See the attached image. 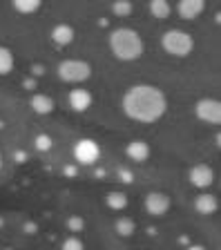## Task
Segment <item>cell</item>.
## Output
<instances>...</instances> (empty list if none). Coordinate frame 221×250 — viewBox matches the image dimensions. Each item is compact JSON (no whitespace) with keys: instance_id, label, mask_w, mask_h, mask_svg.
<instances>
[{"instance_id":"cell-1","label":"cell","mask_w":221,"mask_h":250,"mask_svg":"<svg viewBox=\"0 0 221 250\" xmlns=\"http://www.w3.org/2000/svg\"><path fill=\"white\" fill-rule=\"evenodd\" d=\"M121 107L127 119L137 121V123L152 125L159 119H163V114L168 112V96L157 85L139 83V85H132L123 94Z\"/></svg>"},{"instance_id":"cell-2","label":"cell","mask_w":221,"mask_h":250,"mask_svg":"<svg viewBox=\"0 0 221 250\" xmlns=\"http://www.w3.org/2000/svg\"><path fill=\"white\" fill-rule=\"evenodd\" d=\"M107 42H110V52L114 54V58L123 62L139 61L143 56V38L130 27H116Z\"/></svg>"},{"instance_id":"cell-3","label":"cell","mask_w":221,"mask_h":250,"mask_svg":"<svg viewBox=\"0 0 221 250\" xmlns=\"http://www.w3.org/2000/svg\"><path fill=\"white\" fill-rule=\"evenodd\" d=\"M161 47H163V52L170 54V56L185 58L195 49V38L183 29H168L161 36Z\"/></svg>"},{"instance_id":"cell-4","label":"cell","mask_w":221,"mask_h":250,"mask_svg":"<svg viewBox=\"0 0 221 250\" xmlns=\"http://www.w3.org/2000/svg\"><path fill=\"white\" fill-rule=\"evenodd\" d=\"M58 78L65 83H85L92 78V65L83 58H65L58 62Z\"/></svg>"},{"instance_id":"cell-5","label":"cell","mask_w":221,"mask_h":250,"mask_svg":"<svg viewBox=\"0 0 221 250\" xmlns=\"http://www.w3.org/2000/svg\"><path fill=\"white\" fill-rule=\"evenodd\" d=\"M74 159L80 166H94L100 159V146L94 139H79L74 143Z\"/></svg>"},{"instance_id":"cell-6","label":"cell","mask_w":221,"mask_h":250,"mask_svg":"<svg viewBox=\"0 0 221 250\" xmlns=\"http://www.w3.org/2000/svg\"><path fill=\"white\" fill-rule=\"evenodd\" d=\"M170 206H172V199H170L168 192H159V190H152L147 192L145 199H143V208L150 217H163L168 214Z\"/></svg>"},{"instance_id":"cell-7","label":"cell","mask_w":221,"mask_h":250,"mask_svg":"<svg viewBox=\"0 0 221 250\" xmlns=\"http://www.w3.org/2000/svg\"><path fill=\"white\" fill-rule=\"evenodd\" d=\"M195 116L208 125H219L221 123V103L215 99H201L195 105Z\"/></svg>"},{"instance_id":"cell-8","label":"cell","mask_w":221,"mask_h":250,"mask_svg":"<svg viewBox=\"0 0 221 250\" xmlns=\"http://www.w3.org/2000/svg\"><path fill=\"white\" fill-rule=\"evenodd\" d=\"M188 179L190 183L199 190H205V188H210L215 183V170H212L208 163H197V166L190 167L188 172Z\"/></svg>"},{"instance_id":"cell-9","label":"cell","mask_w":221,"mask_h":250,"mask_svg":"<svg viewBox=\"0 0 221 250\" xmlns=\"http://www.w3.org/2000/svg\"><path fill=\"white\" fill-rule=\"evenodd\" d=\"M67 103H69V107H72L74 112L83 114V112H87V109L92 107L94 99H92V92H87V89H83V87H76V89L69 92Z\"/></svg>"},{"instance_id":"cell-10","label":"cell","mask_w":221,"mask_h":250,"mask_svg":"<svg viewBox=\"0 0 221 250\" xmlns=\"http://www.w3.org/2000/svg\"><path fill=\"white\" fill-rule=\"evenodd\" d=\"M205 9V2L203 0H181L177 5V14L183 18V21H195L203 14Z\"/></svg>"},{"instance_id":"cell-11","label":"cell","mask_w":221,"mask_h":250,"mask_svg":"<svg viewBox=\"0 0 221 250\" xmlns=\"http://www.w3.org/2000/svg\"><path fill=\"white\" fill-rule=\"evenodd\" d=\"M74 36H76V31H74V27L67 25V22H58L56 27H52V42L58 47L72 45Z\"/></svg>"},{"instance_id":"cell-12","label":"cell","mask_w":221,"mask_h":250,"mask_svg":"<svg viewBox=\"0 0 221 250\" xmlns=\"http://www.w3.org/2000/svg\"><path fill=\"white\" fill-rule=\"evenodd\" d=\"M125 154H127V159H130V161L143 163V161H147V156H150V146H147L145 141H141V139H134V141H130V143H127Z\"/></svg>"},{"instance_id":"cell-13","label":"cell","mask_w":221,"mask_h":250,"mask_svg":"<svg viewBox=\"0 0 221 250\" xmlns=\"http://www.w3.org/2000/svg\"><path fill=\"white\" fill-rule=\"evenodd\" d=\"M195 210L199 214H203V217L215 214L217 210H219V199L210 192H201L199 197H195Z\"/></svg>"},{"instance_id":"cell-14","label":"cell","mask_w":221,"mask_h":250,"mask_svg":"<svg viewBox=\"0 0 221 250\" xmlns=\"http://www.w3.org/2000/svg\"><path fill=\"white\" fill-rule=\"evenodd\" d=\"M32 109L36 112V114H52L54 112V101L52 96H47V94H34L32 96Z\"/></svg>"},{"instance_id":"cell-15","label":"cell","mask_w":221,"mask_h":250,"mask_svg":"<svg viewBox=\"0 0 221 250\" xmlns=\"http://www.w3.org/2000/svg\"><path fill=\"white\" fill-rule=\"evenodd\" d=\"M150 14L157 18V21H165L172 14V7H170L168 0H152L150 2Z\"/></svg>"},{"instance_id":"cell-16","label":"cell","mask_w":221,"mask_h":250,"mask_svg":"<svg viewBox=\"0 0 221 250\" xmlns=\"http://www.w3.org/2000/svg\"><path fill=\"white\" fill-rule=\"evenodd\" d=\"M14 52H11L9 47H2L0 45V76H7V74H11V69H14Z\"/></svg>"},{"instance_id":"cell-17","label":"cell","mask_w":221,"mask_h":250,"mask_svg":"<svg viewBox=\"0 0 221 250\" xmlns=\"http://www.w3.org/2000/svg\"><path fill=\"white\" fill-rule=\"evenodd\" d=\"M114 230L121 237H132L134 234V230H137V224H134V219L132 217H119L114 224Z\"/></svg>"},{"instance_id":"cell-18","label":"cell","mask_w":221,"mask_h":250,"mask_svg":"<svg viewBox=\"0 0 221 250\" xmlns=\"http://www.w3.org/2000/svg\"><path fill=\"white\" fill-rule=\"evenodd\" d=\"M14 9L20 11V14H34V11L40 9V0H16Z\"/></svg>"},{"instance_id":"cell-19","label":"cell","mask_w":221,"mask_h":250,"mask_svg":"<svg viewBox=\"0 0 221 250\" xmlns=\"http://www.w3.org/2000/svg\"><path fill=\"white\" fill-rule=\"evenodd\" d=\"M105 201H107V206H110L112 210H123L127 206V197L123 192H110Z\"/></svg>"},{"instance_id":"cell-20","label":"cell","mask_w":221,"mask_h":250,"mask_svg":"<svg viewBox=\"0 0 221 250\" xmlns=\"http://www.w3.org/2000/svg\"><path fill=\"white\" fill-rule=\"evenodd\" d=\"M132 2H127V0H119V2H114L112 5V11H114V16H119V18H127V16L132 14Z\"/></svg>"},{"instance_id":"cell-21","label":"cell","mask_w":221,"mask_h":250,"mask_svg":"<svg viewBox=\"0 0 221 250\" xmlns=\"http://www.w3.org/2000/svg\"><path fill=\"white\" fill-rule=\"evenodd\" d=\"M52 136L49 134H38L36 139H34V147H36L38 152H49L52 150Z\"/></svg>"},{"instance_id":"cell-22","label":"cell","mask_w":221,"mask_h":250,"mask_svg":"<svg viewBox=\"0 0 221 250\" xmlns=\"http://www.w3.org/2000/svg\"><path fill=\"white\" fill-rule=\"evenodd\" d=\"M60 250H85V246H83V241H80L76 234H72V237H67V239L63 241V248Z\"/></svg>"},{"instance_id":"cell-23","label":"cell","mask_w":221,"mask_h":250,"mask_svg":"<svg viewBox=\"0 0 221 250\" xmlns=\"http://www.w3.org/2000/svg\"><path fill=\"white\" fill-rule=\"evenodd\" d=\"M67 226L74 230V232H79V230L83 228V219H80V217H72V219L67 221Z\"/></svg>"},{"instance_id":"cell-24","label":"cell","mask_w":221,"mask_h":250,"mask_svg":"<svg viewBox=\"0 0 221 250\" xmlns=\"http://www.w3.org/2000/svg\"><path fill=\"white\" fill-rule=\"evenodd\" d=\"M121 181L123 183H132V172H121Z\"/></svg>"},{"instance_id":"cell-25","label":"cell","mask_w":221,"mask_h":250,"mask_svg":"<svg viewBox=\"0 0 221 250\" xmlns=\"http://www.w3.org/2000/svg\"><path fill=\"white\" fill-rule=\"evenodd\" d=\"M188 250H205V248H203V246H190Z\"/></svg>"},{"instance_id":"cell-26","label":"cell","mask_w":221,"mask_h":250,"mask_svg":"<svg viewBox=\"0 0 221 250\" xmlns=\"http://www.w3.org/2000/svg\"><path fill=\"white\" fill-rule=\"evenodd\" d=\"M0 167H2V156H0Z\"/></svg>"}]
</instances>
